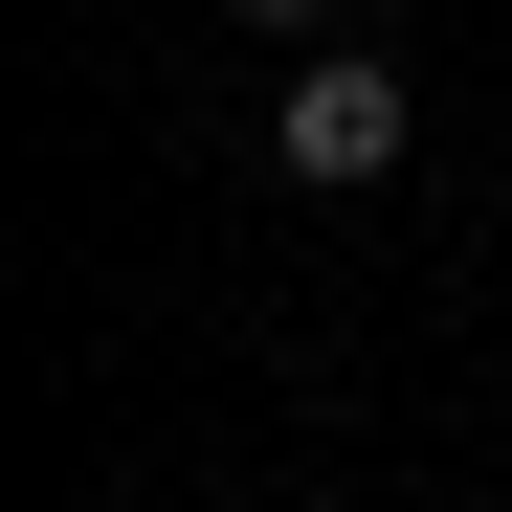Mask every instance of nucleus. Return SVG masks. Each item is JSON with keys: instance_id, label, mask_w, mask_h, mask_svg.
I'll list each match as a JSON object with an SVG mask.
<instances>
[{"instance_id": "nucleus-1", "label": "nucleus", "mask_w": 512, "mask_h": 512, "mask_svg": "<svg viewBox=\"0 0 512 512\" xmlns=\"http://www.w3.org/2000/svg\"><path fill=\"white\" fill-rule=\"evenodd\" d=\"M401 134H423V112H401V67H379V45H312V67H290V112H268V156H290L312 201L401 179Z\"/></svg>"}, {"instance_id": "nucleus-2", "label": "nucleus", "mask_w": 512, "mask_h": 512, "mask_svg": "<svg viewBox=\"0 0 512 512\" xmlns=\"http://www.w3.org/2000/svg\"><path fill=\"white\" fill-rule=\"evenodd\" d=\"M245 23H268V45H290V67H312V45H334V23H357V0H245Z\"/></svg>"}]
</instances>
